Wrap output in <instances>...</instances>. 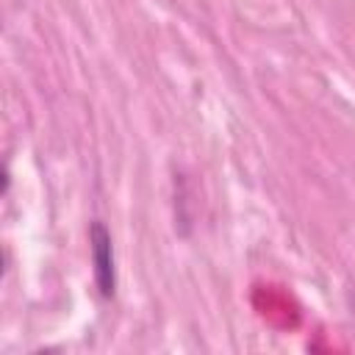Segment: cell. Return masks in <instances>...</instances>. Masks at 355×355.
Masks as SVG:
<instances>
[{
  "label": "cell",
  "instance_id": "obj_2",
  "mask_svg": "<svg viewBox=\"0 0 355 355\" xmlns=\"http://www.w3.org/2000/svg\"><path fill=\"white\" fill-rule=\"evenodd\" d=\"M8 189H11V172H8V164L3 166V197L8 194Z\"/></svg>",
  "mask_w": 355,
  "mask_h": 355
},
{
  "label": "cell",
  "instance_id": "obj_1",
  "mask_svg": "<svg viewBox=\"0 0 355 355\" xmlns=\"http://www.w3.org/2000/svg\"><path fill=\"white\" fill-rule=\"evenodd\" d=\"M89 252H92V275L94 288L103 300H111L116 294V255H114V239L103 219L89 222Z\"/></svg>",
  "mask_w": 355,
  "mask_h": 355
}]
</instances>
